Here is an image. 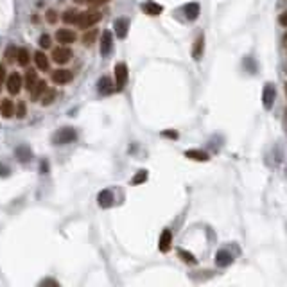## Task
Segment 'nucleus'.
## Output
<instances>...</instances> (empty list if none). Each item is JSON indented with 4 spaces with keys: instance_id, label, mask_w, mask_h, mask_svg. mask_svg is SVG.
<instances>
[{
    "instance_id": "obj_1",
    "label": "nucleus",
    "mask_w": 287,
    "mask_h": 287,
    "mask_svg": "<svg viewBox=\"0 0 287 287\" xmlns=\"http://www.w3.org/2000/svg\"><path fill=\"white\" fill-rule=\"evenodd\" d=\"M76 138H78V133H76L74 127H61L54 133L52 144L54 146H66V144L76 142Z\"/></svg>"
},
{
    "instance_id": "obj_2",
    "label": "nucleus",
    "mask_w": 287,
    "mask_h": 287,
    "mask_svg": "<svg viewBox=\"0 0 287 287\" xmlns=\"http://www.w3.org/2000/svg\"><path fill=\"white\" fill-rule=\"evenodd\" d=\"M101 18H103L101 11H97V9H92V11L79 13L78 20H76V25H78L79 29H88V27H92L94 24H97Z\"/></svg>"
},
{
    "instance_id": "obj_3",
    "label": "nucleus",
    "mask_w": 287,
    "mask_h": 287,
    "mask_svg": "<svg viewBox=\"0 0 287 287\" xmlns=\"http://www.w3.org/2000/svg\"><path fill=\"white\" fill-rule=\"evenodd\" d=\"M275 97H276L275 86L271 85V83H267V85L264 86V92H262V104H264V108H266V110H271V108H273Z\"/></svg>"
},
{
    "instance_id": "obj_4",
    "label": "nucleus",
    "mask_w": 287,
    "mask_h": 287,
    "mask_svg": "<svg viewBox=\"0 0 287 287\" xmlns=\"http://www.w3.org/2000/svg\"><path fill=\"white\" fill-rule=\"evenodd\" d=\"M97 201H99V206H101V208H111L115 203V196L110 189H104L99 192Z\"/></svg>"
},
{
    "instance_id": "obj_5",
    "label": "nucleus",
    "mask_w": 287,
    "mask_h": 287,
    "mask_svg": "<svg viewBox=\"0 0 287 287\" xmlns=\"http://www.w3.org/2000/svg\"><path fill=\"white\" fill-rule=\"evenodd\" d=\"M52 57L56 63L63 65V63H68L70 59H72V50H70L68 47H57V49H54Z\"/></svg>"
},
{
    "instance_id": "obj_6",
    "label": "nucleus",
    "mask_w": 287,
    "mask_h": 287,
    "mask_svg": "<svg viewBox=\"0 0 287 287\" xmlns=\"http://www.w3.org/2000/svg\"><path fill=\"white\" fill-rule=\"evenodd\" d=\"M115 81H117V88L122 90L127 81V66L124 63H119V65L115 66Z\"/></svg>"
},
{
    "instance_id": "obj_7",
    "label": "nucleus",
    "mask_w": 287,
    "mask_h": 287,
    "mask_svg": "<svg viewBox=\"0 0 287 287\" xmlns=\"http://www.w3.org/2000/svg\"><path fill=\"white\" fill-rule=\"evenodd\" d=\"M111 49H113V38H111L110 31H104L103 38H101V54L103 56H110Z\"/></svg>"
},
{
    "instance_id": "obj_8",
    "label": "nucleus",
    "mask_w": 287,
    "mask_h": 287,
    "mask_svg": "<svg viewBox=\"0 0 287 287\" xmlns=\"http://www.w3.org/2000/svg\"><path fill=\"white\" fill-rule=\"evenodd\" d=\"M127 29H129V20H126V18L115 20V34H117V38L124 40L127 36Z\"/></svg>"
},
{
    "instance_id": "obj_9",
    "label": "nucleus",
    "mask_w": 287,
    "mask_h": 287,
    "mask_svg": "<svg viewBox=\"0 0 287 287\" xmlns=\"http://www.w3.org/2000/svg\"><path fill=\"white\" fill-rule=\"evenodd\" d=\"M22 88V78L18 74H11L8 79V92L11 95H17Z\"/></svg>"
},
{
    "instance_id": "obj_10",
    "label": "nucleus",
    "mask_w": 287,
    "mask_h": 287,
    "mask_svg": "<svg viewBox=\"0 0 287 287\" xmlns=\"http://www.w3.org/2000/svg\"><path fill=\"white\" fill-rule=\"evenodd\" d=\"M56 40L59 41V43H74L76 33L74 31H68V29H59L56 33Z\"/></svg>"
},
{
    "instance_id": "obj_11",
    "label": "nucleus",
    "mask_w": 287,
    "mask_h": 287,
    "mask_svg": "<svg viewBox=\"0 0 287 287\" xmlns=\"http://www.w3.org/2000/svg\"><path fill=\"white\" fill-rule=\"evenodd\" d=\"M232 262H234V257H232L230 251H226V250L218 251V255H216V264H218L219 267H226Z\"/></svg>"
},
{
    "instance_id": "obj_12",
    "label": "nucleus",
    "mask_w": 287,
    "mask_h": 287,
    "mask_svg": "<svg viewBox=\"0 0 287 287\" xmlns=\"http://www.w3.org/2000/svg\"><path fill=\"white\" fill-rule=\"evenodd\" d=\"M171 242H172L171 230H164L162 235H160V244H158V248H160L162 253H167V251L171 250Z\"/></svg>"
},
{
    "instance_id": "obj_13",
    "label": "nucleus",
    "mask_w": 287,
    "mask_h": 287,
    "mask_svg": "<svg viewBox=\"0 0 287 287\" xmlns=\"http://www.w3.org/2000/svg\"><path fill=\"white\" fill-rule=\"evenodd\" d=\"M52 81L57 83V85H66L68 81H72V74H70L68 70H54Z\"/></svg>"
},
{
    "instance_id": "obj_14",
    "label": "nucleus",
    "mask_w": 287,
    "mask_h": 287,
    "mask_svg": "<svg viewBox=\"0 0 287 287\" xmlns=\"http://www.w3.org/2000/svg\"><path fill=\"white\" fill-rule=\"evenodd\" d=\"M144 13L146 15H149V17H158L162 11H164V8H162L160 4H156V2H153V0H149V2H146V4L142 6Z\"/></svg>"
},
{
    "instance_id": "obj_15",
    "label": "nucleus",
    "mask_w": 287,
    "mask_h": 287,
    "mask_svg": "<svg viewBox=\"0 0 287 287\" xmlns=\"http://www.w3.org/2000/svg\"><path fill=\"white\" fill-rule=\"evenodd\" d=\"M0 115H2L4 119H11L13 115H15V104H13L9 99H4V101L0 103Z\"/></svg>"
},
{
    "instance_id": "obj_16",
    "label": "nucleus",
    "mask_w": 287,
    "mask_h": 287,
    "mask_svg": "<svg viewBox=\"0 0 287 287\" xmlns=\"http://www.w3.org/2000/svg\"><path fill=\"white\" fill-rule=\"evenodd\" d=\"M15 155H17V158L22 162V164L31 162V158H33V151H31V148H27V146H18Z\"/></svg>"
},
{
    "instance_id": "obj_17",
    "label": "nucleus",
    "mask_w": 287,
    "mask_h": 287,
    "mask_svg": "<svg viewBox=\"0 0 287 287\" xmlns=\"http://www.w3.org/2000/svg\"><path fill=\"white\" fill-rule=\"evenodd\" d=\"M183 13L189 20H196V18L199 17V4H197V2H189V4L183 8Z\"/></svg>"
},
{
    "instance_id": "obj_18",
    "label": "nucleus",
    "mask_w": 287,
    "mask_h": 287,
    "mask_svg": "<svg viewBox=\"0 0 287 287\" xmlns=\"http://www.w3.org/2000/svg\"><path fill=\"white\" fill-rule=\"evenodd\" d=\"M111 90H113V85H111V79L110 78H101L97 83V92L101 95H108L111 94Z\"/></svg>"
},
{
    "instance_id": "obj_19",
    "label": "nucleus",
    "mask_w": 287,
    "mask_h": 287,
    "mask_svg": "<svg viewBox=\"0 0 287 287\" xmlns=\"http://www.w3.org/2000/svg\"><path fill=\"white\" fill-rule=\"evenodd\" d=\"M47 90V83L45 81H36V85L33 86V90H31V97H33V101H38L40 99V95H43Z\"/></svg>"
},
{
    "instance_id": "obj_20",
    "label": "nucleus",
    "mask_w": 287,
    "mask_h": 287,
    "mask_svg": "<svg viewBox=\"0 0 287 287\" xmlns=\"http://www.w3.org/2000/svg\"><path fill=\"white\" fill-rule=\"evenodd\" d=\"M203 47H205V38L203 36H197L196 41H194V50H192V56L194 59H201V56H203Z\"/></svg>"
},
{
    "instance_id": "obj_21",
    "label": "nucleus",
    "mask_w": 287,
    "mask_h": 287,
    "mask_svg": "<svg viewBox=\"0 0 287 287\" xmlns=\"http://www.w3.org/2000/svg\"><path fill=\"white\" fill-rule=\"evenodd\" d=\"M185 156L190 158V160H194V162H206L208 160V155L203 153V151H197V149H189V151L185 153Z\"/></svg>"
},
{
    "instance_id": "obj_22",
    "label": "nucleus",
    "mask_w": 287,
    "mask_h": 287,
    "mask_svg": "<svg viewBox=\"0 0 287 287\" xmlns=\"http://www.w3.org/2000/svg\"><path fill=\"white\" fill-rule=\"evenodd\" d=\"M34 61H36V66L40 70H49V59H47V56L43 52L38 50V52L34 54Z\"/></svg>"
},
{
    "instance_id": "obj_23",
    "label": "nucleus",
    "mask_w": 287,
    "mask_h": 287,
    "mask_svg": "<svg viewBox=\"0 0 287 287\" xmlns=\"http://www.w3.org/2000/svg\"><path fill=\"white\" fill-rule=\"evenodd\" d=\"M36 81H38V78H36V72L34 70H27L25 72V90H33V86L36 85Z\"/></svg>"
},
{
    "instance_id": "obj_24",
    "label": "nucleus",
    "mask_w": 287,
    "mask_h": 287,
    "mask_svg": "<svg viewBox=\"0 0 287 287\" xmlns=\"http://www.w3.org/2000/svg\"><path fill=\"white\" fill-rule=\"evenodd\" d=\"M78 17H79V13L76 11V9H68V11H65V15H63V22H65V24H76Z\"/></svg>"
},
{
    "instance_id": "obj_25",
    "label": "nucleus",
    "mask_w": 287,
    "mask_h": 287,
    "mask_svg": "<svg viewBox=\"0 0 287 287\" xmlns=\"http://www.w3.org/2000/svg\"><path fill=\"white\" fill-rule=\"evenodd\" d=\"M17 54H18V49L15 45H9L6 49V61L8 63H15L17 61Z\"/></svg>"
},
{
    "instance_id": "obj_26",
    "label": "nucleus",
    "mask_w": 287,
    "mask_h": 287,
    "mask_svg": "<svg viewBox=\"0 0 287 287\" xmlns=\"http://www.w3.org/2000/svg\"><path fill=\"white\" fill-rule=\"evenodd\" d=\"M54 101H56V92H54V90H45V95L41 97V104H43V106H50Z\"/></svg>"
},
{
    "instance_id": "obj_27",
    "label": "nucleus",
    "mask_w": 287,
    "mask_h": 287,
    "mask_svg": "<svg viewBox=\"0 0 287 287\" xmlns=\"http://www.w3.org/2000/svg\"><path fill=\"white\" fill-rule=\"evenodd\" d=\"M17 63L22 66H25L29 63V52L27 49H18V54H17Z\"/></svg>"
},
{
    "instance_id": "obj_28",
    "label": "nucleus",
    "mask_w": 287,
    "mask_h": 287,
    "mask_svg": "<svg viewBox=\"0 0 287 287\" xmlns=\"http://www.w3.org/2000/svg\"><path fill=\"white\" fill-rule=\"evenodd\" d=\"M95 36H97V29H90L86 34H83V43H86V45H90V43H94Z\"/></svg>"
},
{
    "instance_id": "obj_29",
    "label": "nucleus",
    "mask_w": 287,
    "mask_h": 287,
    "mask_svg": "<svg viewBox=\"0 0 287 287\" xmlns=\"http://www.w3.org/2000/svg\"><path fill=\"white\" fill-rule=\"evenodd\" d=\"M146 180H148V171H138L135 176H133L131 183L133 185H140V183H144Z\"/></svg>"
},
{
    "instance_id": "obj_30",
    "label": "nucleus",
    "mask_w": 287,
    "mask_h": 287,
    "mask_svg": "<svg viewBox=\"0 0 287 287\" xmlns=\"http://www.w3.org/2000/svg\"><path fill=\"white\" fill-rule=\"evenodd\" d=\"M178 255H180L181 260H185V262H187V264H196V257H194L192 253H189V251L180 250V251H178Z\"/></svg>"
},
{
    "instance_id": "obj_31",
    "label": "nucleus",
    "mask_w": 287,
    "mask_h": 287,
    "mask_svg": "<svg viewBox=\"0 0 287 287\" xmlns=\"http://www.w3.org/2000/svg\"><path fill=\"white\" fill-rule=\"evenodd\" d=\"M15 115H17L18 119H24L25 115H27V106H25L24 101H20V103H18V108H17V111H15Z\"/></svg>"
},
{
    "instance_id": "obj_32",
    "label": "nucleus",
    "mask_w": 287,
    "mask_h": 287,
    "mask_svg": "<svg viewBox=\"0 0 287 287\" xmlns=\"http://www.w3.org/2000/svg\"><path fill=\"white\" fill-rule=\"evenodd\" d=\"M40 45L43 47V49H49V47H50V36H49V34H43V36L40 38Z\"/></svg>"
},
{
    "instance_id": "obj_33",
    "label": "nucleus",
    "mask_w": 287,
    "mask_h": 287,
    "mask_svg": "<svg viewBox=\"0 0 287 287\" xmlns=\"http://www.w3.org/2000/svg\"><path fill=\"white\" fill-rule=\"evenodd\" d=\"M56 20H57V13L52 11V9H49V11H47V22H49V24H54Z\"/></svg>"
},
{
    "instance_id": "obj_34",
    "label": "nucleus",
    "mask_w": 287,
    "mask_h": 287,
    "mask_svg": "<svg viewBox=\"0 0 287 287\" xmlns=\"http://www.w3.org/2000/svg\"><path fill=\"white\" fill-rule=\"evenodd\" d=\"M9 172H11V169H9V167H6L4 164H0V176H2V178L9 176Z\"/></svg>"
},
{
    "instance_id": "obj_35",
    "label": "nucleus",
    "mask_w": 287,
    "mask_h": 287,
    "mask_svg": "<svg viewBox=\"0 0 287 287\" xmlns=\"http://www.w3.org/2000/svg\"><path fill=\"white\" fill-rule=\"evenodd\" d=\"M280 24H282L283 27H287V11H283L282 15H280Z\"/></svg>"
},
{
    "instance_id": "obj_36",
    "label": "nucleus",
    "mask_w": 287,
    "mask_h": 287,
    "mask_svg": "<svg viewBox=\"0 0 287 287\" xmlns=\"http://www.w3.org/2000/svg\"><path fill=\"white\" fill-rule=\"evenodd\" d=\"M162 135H164V136H169V138H178V133H176V131H164Z\"/></svg>"
},
{
    "instance_id": "obj_37",
    "label": "nucleus",
    "mask_w": 287,
    "mask_h": 287,
    "mask_svg": "<svg viewBox=\"0 0 287 287\" xmlns=\"http://www.w3.org/2000/svg\"><path fill=\"white\" fill-rule=\"evenodd\" d=\"M4 78H6V68L0 65V86H2V83H4Z\"/></svg>"
},
{
    "instance_id": "obj_38",
    "label": "nucleus",
    "mask_w": 287,
    "mask_h": 287,
    "mask_svg": "<svg viewBox=\"0 0 287 287\" xmlns=\"http://www.w3.org/2000/svg\"><path fill=\"white\" fill-rule=\"evenodd\" d=\"M108 0H86V4H92V6H97V4H104Z\"/></svg>"
},
{
    "instance_id": "obj_39",
    "label": "nucleus",
    "mask_w": 287,
    "mask_h": 287,
    "mask_svg": "<svg viewBox=\"0 0 287 287\" xmlns=\"http://www.w3.org/2000/svg\"><path fill=\"white\" fill-rule=\"evenodd\" d=\"M41 285H57L56 280H45V282H41Z\"/></svg>"
},
{
    "instance_id": "obj_40",
    "label": "nucleus",
    "mask_w": 287,
    "mask_h": 287,
    "mask_svg": "<svg viewBox=\"0 0 287 287\" xmlns=\"http://www.w3.org/2000/svg\"><path fill=\"white\" fill-rule=\"evenodd\" d=\"M47 171H49V165H47V162H41V172H43V174H47Z\"/></svg>"
},
{
    "instance_id": "obj_41",
    "label": "nucleus",
    "mask_w": 287,
    "mask_h": 287,
    "mask_svg": "<svg viewBox=\"0 0 287 287\" xmlns=\"http://www.w3.org/2000/svg\"><path fill=\"white\" fill-rule=\"evenodd\" d=\"M76 2H78V4H86V0H76Z\"/></svg>"
},
{
    "instance_id": "obj_42",
    "label": "nucleus",
    "mask_w": 287,
    "mask_h": 287,
    "mask_svg": "<svg viewBox=\"0 0 287 287\" xmlns=\"http://www.w3.org/2000/svg\"><path fill=\"white\" fill-rule=\"evenodd\" d=\"M283 41H285V47H287V34H285V38H283Z\"/></svg>"
},
{
    "instance_id": "obj_43",
    "label": "nucleus",
    "mask_w": 287,
    "mask_h": 287,
    "mask_svg": "<svg viewBox=\"0 0 287 287\" xmlns=\"http://www.w3.org/2000/svg\"><path fill=\"white\" fill-rule=\"evenodd\" d=\"M285 94H287V85H285Z\"/></svg>"
}]
</instances>
